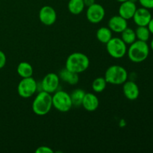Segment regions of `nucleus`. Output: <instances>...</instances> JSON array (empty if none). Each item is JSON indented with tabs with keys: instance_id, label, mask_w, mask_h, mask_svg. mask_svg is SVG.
<instances>
[{
	"instance_id": "obj_10",
	"label": "nucleus",
	"mask_w": 153,
	"mask_h": 153,
	"mask_svg": "<svg viewBox=\"0 0 153 153\" xmlns=\"http://www.w3.org/2000/svg\"><path fill=\"white\" fill-rule=\"evenodd\" d=\"M39 19L45 25H53L57 19L56 11L51 6H43L39 12Z\"/></svg>"
},
{
	"instance_id": "obj_2",
	"label": "nucleus",
	"mask_w": 153,
	"mask_h": 153,
	"mask_svg": "<svg viewBox=\"0 0 153 153\" xmlns=\"http://www.w3.org/2000/svg\"><path fill=\"white\" fill-rule=\"evenodd\" d=\"M32 111L36 115L44 116L47 114L52 108V96L46 91H40L33 100Z\"/></svg>"
},
{
	"instance_id": "obj_14",
	"label": "nucleus",
	"mask_w": 153,
	"mask_h": 153,
	"mask_svg": "<svg viewBox=\"0 0 153 153\" xmlns=\"http://www.w3.org/2000/svg\"><path fill=\"white\" fill-rule=\"evenodd\" d=\"M108 25L112 32L121 33L128 27V22L127 19L120 15H115L109 19Z\"/></svg>"
},
{
	"instance_id": "obj_15",
	"label": "nucleus",
	"mask_w": 153,
	"mask_h": 153,
	"mask_svg": "<svg viewBox=\"0 0 153 153\" xmlns=\"http://www.w3.org/2000/svg\"><path fill=\"white\" fill-rule=\"evenodd\" d=\"M82 105L84 108L89 112L95 111L100 105L98 97L92 93H86L82 101Z\"/></svg>"
},
{
	"instance_id": "obj_19",
	"label": "nucleus",
	"mask_w": 153,
	"mask_h": 153,
	"mask_svg": "<svg viewBox=\"0 0 153 153\" xmlns=\"http://www.w3.org/2000/svg\"><path fill=\"white\" fill-rule=\"evenodd\" d=\"M85 7L84 0H70L67 5L69 11L75 15L82 13L85 9Z\"/></svg>"
},
{
	"instance_id": "obj_20",
	"label": "nucleus",
	"mask_w": 153,
	"mask_h": 153,
	"mask_svg": "<svg viewBox=\"0 0 153 153\" xmlns=\"http://www.w3.org/2000/svg\"><path fill=\"white\" fill-rule=\"evenodd\" d=\"M85 94H86L85 91L82 89L74 90L71 93V94H70L73 106H75V107H80V106H82V101H83Z\"/></svg>"
},
{
	"instance_id": "obj_8",
	"label": "nucleus",
	"mask_w": 153,
	"mask_h": 153,
	"mask_svg": "<svg viewBox=\"0 0 153 153\" xmlns=\"http://www.w3.org/2000/svg\"><path fill=\"white\" fill-rule=\"evenodd\" d=\"M105 15V10L101 4L95 2L90 7H88L86 16L88 21L91 23H100L104 19Z\"/></svg>"
},
{
	"instance_id": "obj_1",
	"label": "nucleus",
	"mask_w": 153,
	"mask_h": 153,
	"mask_svg": "<svg viewBox=\"0 0 153 153\" xmlns=\"http://www.w3.org/2000/svg\"><path fill=\"white\" fill-rule=\"evenodd\" d=\"M89 58L82 52H73L67 58L65 68L76 73H81L87 70L89 67Z\"/></svg>"
},
{
	"instance_id": "obj_16",
	"label": "nucleus",
	"mask_w": 153,
	"mask_h": 153,
	"mask_svg": "<svg viewBox=\"0 0 153 153\" xmlns=\"http://www.w3.org/2000/svg\"><path fill=\"white\" fill-rule=\"evenodd\" d=\"M58 76H59V78L61 80L71 85H76L79 81V77L78 73L70 71V70H68L66 68L61 70Z\"/></svg>"
},
{
	"instance_id": "obj_23",
	"label": "nucleus",
	"mask_w": 153,
	"mask_h": 153,
	"mask_svg": "<svg viewBox=\"0 0 153 153\" xmlns=\"http://www.w3.org/2000/svg\"><path fill=\"white\" fill-rule=\"evenodd\" d=\"M107 82L103 77H98L94 79L92 83V89L96 93H101L106 88Z\"/></svg>"
},
{
	"instance_id": "obj_18",
	"label": "nucleus",
	"mask_w": 153,
	"mask_h": 153,
	"mask_svg": "<svg viewBox=\"0 0 153 153\" xmlns=\"http://www.w3.org/2000/svg\"><path fill=\"white\" fill-rule=\"evenodd\" d=\"M112 37V31L108 27H101L97 30V38L100 43L106 44Z\"/></svg>"
},
{
	"instance_id": "obj_4",
	"label": "nucleus",
	"mask_w": 153,
	"mask_h": 153,
	"mask_svg": "<svg viewBox=\"0 0 153 153\" xmlns=\"http://www.w3.org/2000/svg\"><path fill=\"white\" fill-rule=\"evenodd\" d=\"M104 78L107 83L114 85H123L128 79V72L122 66L112 65L106 70Z\"/></svg>"
},
{
	"instance_id": "obj_24",
	"label": "nucleus",
	"mask_w": 153,
	"mask_h": 153,
	"mask_svg": "<svg viewBox=\"0 0 153 153\" xmlns=\"http://www.w3.org/2000/svg\"><path fill=\"white\" fill-rule=\"evenodd\" d=\"M139 3L143 7L146 9H153V0H138Z\"/></svg>"
},
{
	"instance_id": "obj_7",
	"label": "nucleus",
	"mask_w": 153,
	"mask_h": 153,
	"mask_svg": "<svg viewBox=\"0 0 153 153\" xmlns=\"http://www.w3.org/2000/svg\"><path fill=\"white\" fill-rule=\"evenodd\" d=\"M37 90V82L33 77L22 78L17 86L18 94L22 98H30Z\"/></svg>"
},
{
	"instance_id": "obj_29",
	"label": "nucleus",
	"mask_w": 153,
	"mask_h": 153,
	"mask_svg": "<svg viewBox=\"0 0 153 153\" xmlns=\"http://www.w3.org/2000/svg\"><path fill=\"white\" fill-rule=\"evenodd\" d=\"M150 48H151V49H152V52H153V38H152V40H151V43H150Z\"/></svg>"
},
{
	"instance_id": "obj_28",
	"label": "nucleus",
	"mask_w": 153,
	"mask_h": 153,
	"mask_svg": "<svg viewBox=\"0 0 153 153\" xmlns=\"http://www.w3.org/2000/svg\"><path fill=\"white\" fill-rule=\"evenodd\" d=\"M147 27H148V28H149V31H150L151 34H153V17H152L151 20L149 21Z\"/></svg>"
},
{
	"instance_id": "obj_26",
	"label": "nucleus",
	"mask_w": 153,
	"mask_h": 153,
	"mask_svg": "<svg viewBox=\"0 0 153 153\" xmlns=\"http://www.w3.org/2000/svg\"><path fill=\"white\" fill-rule=\"evenodd\" d=\"M6 61H7V58L4 52L0 50V70L2 69L5 66Z\"/></svg>"
},
{
	"instance_id": "obj_6",
	"label": "nucleus",
	"mask_w": 153,
	"mask_h": 153,
	"mask_svg": "<svg viewBox=\"0 0 153 153\" xmlns=\"http://www.w3.org/2000/svg\"><path fill=\"white\" fill-rule=\"evenodd\" d=\"M127 45L119 37H112L106 43V50L112 58L120 59L126 55Z\"/></svg>"
},
{
	"instance_id": "obj_25",
	"label": "nucleus",
	"mask_w": 153,
	"mask_h": 153,
	"mask_svg": "<svg viewBox=\"0 0 153 153\" xmlns=\"http://www.w3.org/2000/svg\"><path fill=\"white\" fill-rule=\"evenodd\" d=\"M36 153H53V149H51L50 147L46 146H41L37 147V149L35 150Z\"/></svg>"
},
{
	"instance_id": "obj_27",
	"label": "nucleus",
	"mask_w": 153,
	"mask_h": 153,
	"mask_svg": "<svg viewBox=\"0 0 153 153\" xmlns=\"http://www.w3.org/2000/svg\"><path fill=\"white\" fill-rule=\"evenodd\" d=\"M84 3L85 7H90L95 3V0H84Z\"/></svg>"
},
{
	"instance_id": "obj_13",
	"label": "nucleus",
	"mask_w": 153,
	"mask_h": 153,
	"mask_svg": "<svg viewBox=\"0 0 153 153\" xmlns=\"http://www.w3.org/2000/svg\"><path fill=\"white\" fill-rule=\"evenodd\" d=\"M137 8V7L136 6L135 2L131 1V0H127V1L121 3L120 5L119 15L127 20L132 19Z\"/></svg>"
},
{
	"instance_id": "obj_12",
	"label": "nucleus",
	"mask_w": 153,
	"mask_h": 153,
	"mask_svg": "<svg viewBox=\"0 0 153 153\" xmlns=\"http://www.w3.org/2000/svg\"><path fill=\"white\" fill-rule=\"evenodd\" d=\"M123 91L126 98L131 101L136 100L140 95L138 85L133 81H126L123 84Z\"/></svg>"
},
{
	"instance_id": "obj_21",
	"label": "nucleus",
	"mask_w": 153,
	"mask_h": 153,
	"mask_svg": "<svg viewBox=\"0 0 153 153\" xmlns=\"http://www.w3.org/2000/svg\"><path fill=\"white\" fill-rule=\"evenodd\" d=\"M121 39L126 45H131L137 40L135 31L133 30L132 28L127 27L124 31L121 32Z\"/></svg>"
},
{
	"instance_id": "obj_3",
	"label": "nucleus",
	"mask_w": 153,
	"mask_h": 153,
	"mask_svg": "<svg viewBox=\"0 0 153 153\" xmlns=\"http://www.w3.org/2000/svg\"><path fill=\"white\" fill-rule=\"evenodd\" d=\"M127 55L131 61L141 63L148 58L149 55V46L147 42L136 40L127 49Z\"/></svg>"
},
{
	"instance_id": "obj_11",
	"label": "nucleus",
	"mask_w": 153,
	"mask_h": 153,
	"mask_svg": "<svg viewBox=\"0 0 153 153\" xmlns=\"http://www.w3.org/2000/svg\"><path fill=\"white\" fill-rule=\"evenodd\" d=\"M152 17V13L149 9L141 7L137 8L132 19L137 26H147Z\"/></svg>"
},
{
	"instance_id": "obj_5",
	"label": "nucleus",
	"mask_w": 153,
	"mask_h": 153,
	"mask_svg": "<svg viewBox=\"0 0 153 153\" xmlns=\"http://www.w3.org/2000/svg\"><path fill=\"white\" fill-rule=\"evenodd\" d=\"M52 106L60 112L69 111L73 107L70 95L66 91H55L52 96Z\"/></svg>"
},
{
	"instance_id": "obj_17",
	"label": "nucleus",
	"mask_w": 153,
	"mask_h": 153,
	"mask_svg": "<svg viewBox=\"0 0 153 153\" xmlns=\"http://www.w3.org/2000/svg\"><path fill=\"white\" fill-rule=\"evenodd\" d=\"M16 72H17L18 75L22 79V78L32 77L34 70H33L32 66L29 63L22 61L18 64Z\"/></svg>"
},
{
	"instance_id": "obj_9",
	"label": "nucleus",
	"mask_w": 153,
	"mask_h": 153,
	"mask_svg": "<svg viewBox=\"0 0 153 153\" xmlns=\"http://www.w3.org/2000/svg\"><path fill=\"white\" fill-rule=\"evenodd\" d=\"M59 82L60 78L58 74L55 73H48L43 77L41 82L42 91L51 94H54L55 91H58Z\"/></svg>"
},
{
	"instance_id": "obj_22",
	"label": "nucleus",
	"mask_w": 153,
	"mask_h": 153,
	"mask_svg": "<svg viewBox=\"0 0 153 153\" xmlns=\"http://www.w3.org/2000/svg\"><path fill=\"white\" fill-rule=\"evenodd\" d=\"M135 34L137 40L147 42L150 37V31L147 26H137L135 30Z\"/></svg>"
},
{
	"instance_id": "obj_30",
	"label": "nucleus",
	"mask_w": 153,
	"mask_h": 153,
	"mask_svg": "<svg viewBox=\"0 0 153 153\" xmlns=\"http://www.w3.org/2000/svg\"><path fill=\"white\" fill-rule=\"evenodd\" d=\"M116 1H118V2H120V3H122V2H123V1H127V0H116Z\"/></svg>"
}]
</instances>
